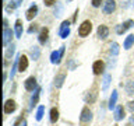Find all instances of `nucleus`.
Here are the masks:
<instances>
[{
  "instance_id": "1",
  "label": "nucleus",
  "mask_w": 134,
  "mask_h": 126,
  "mask_svg": "<svg viewBox=\"0 0 134 126\" xmlns=\"http://www.w3.org/2000/svg\"><path fill=\"white\" fill-rule=\"evenodd\" d=\"M64 50H66L64 45H62L59 50H53L52 55H50V62H52L53 65H59V63L62 62V57H63V55H64Z\"/></svg>"
},
{
  "instance_id": "2",
  "label": "nucleus",
  "mask_w": 134,
  "mask_h": 126,
  "mask_svg": "<svg viewBox=\"0 0 134 126\" xmlns=\"http://www.w3.org/2000/svg\"><path fill=\"white\" fill-rule=\"evenodd\" d=\"M91 120H92V112L90 111L88 107H84L81 111V116H80V122H81L82 126H87V125H90Z\"/></svg>"
},
{
  "instance_id": "3",
  "label": "nucleus",
  "mask_w": 134,
  "mask_h": 126,
  "mask_svg": "<svg viewBox=\"0 0 134 126\" xmlns=\"http://www.w3.org/2000/svg\"><path fill=\"white\" fill-rule=\"evenodd\" d=\"M91 29H92L91 21L85 20L81 25H80V28H78V35H80V36H87V35H90Z\"/></svg>"
},
{
  "instance_id": "4",
  "label": "nucleus",
  "mask_w": 134,
  "mask_h": 126,
  "mask_svg": "<svg viewBox=\"0 0 134 126\" xmlns=\"http://www.w3.org/2000/svg\"><path fill=\"white\" fill-rule=\"evenodd\" d=\"M133 25H134V21L133 20L124 21L123 24H120V25H117V27H116V34H117V35H121V34H124L129 28H131Z\"/></svg>"
},
{
  "instance_id": "5",
  "label": "nucleus",
  "mask_w": 134,
  "mask_h": 126,
  "mask_svg": "<svg viewBox=\"0 0 134 126\" xmlns=\"http://www.w3.org/2000/svg\"><path fill=\"white\" fill-rule=\"evenodd\" d=\"M96 97H98V87L94 86V87H92V90L87 94V97H85V102H87V104H94L95 99H96Z\"/></svg>"
},
{
  "instance_id": "6",
  "label": "nucleus",
  "mask_w": 134,
  "mask_h": 126,
  "mask_svg": "<svg viewBox=\"0 0 134 126\" xmlns=\"http://www.w3.org/2000/svg\"><path fill=\"white\" fill-rule=\"evenodd\" d=\"M24 87H25V90H28V91H34V90H36V78L34 77V76H31V77H28L27 80H25V83H24Z\"/></svg>"
},
{
  "instance_id": "7",
  "label": "nucleus",
  "mask_w": 134,
  "mask_h": 126,
  "mask_svg": "<svg viewBox=\"0 0 134 126\" xmlns=\"http://www.w3.org/2000/svg\"><path fill=\"white\" fill-rule=\"evenodd\" d=\"M70 21H63L62 23V25H60V31H59V34H60V36L64 39V38H67L69 36V34H70Z\"/></svg>"
},
{
  "instance_id": "8",
  "label": "nucleus",
  "mask_w": 134,
  "mask_h": 126,
  "mask_svg": "<svg viewBox=\"0 0 134 126\" xmlns=\"http://www.w3.org/2000/svg\"><path fill=\"white\" fill-rule=\"evenodd\" d=\"M115 10H116V2L115 0H106V2H105V6H103L105 14H112Z\"/></svg>"
},
{
  "instance_id": "9",
  "label": "nucleus",
  "mask_w": 134,
  "mask_h": 126,
  "mask_svg": "<svg viewBox=\"0 0 134 126\" xmlns=\"http://www.w3.org/2000/svg\"><path fill=\"white\" fill-rule=\"evenodd\" d=\"M28 69V57L25 56V55H21L18 57V71L20 73H23Z\"/></svg>"
},
{
  "instance_id": "10",
  "label": "nucleus",
  "mask_w": 134,
  "mask_h": 126,
  "mask_svg": "<svg viewBox=\"0 0 134 126\" xmlns=\"http://www.w3.org/2000/svg\"><path fill=\"white\" fill-rule=\"evenodd\" d=\"M17 108V104L14 99H7L4 102V113H13Z\"/></svg>"
},
{
  "instance_id": "11",
  "label": "nucleus",
  "mask_w": 134,
  "mask_h": 126,
  "mask_svg": "<svg viewBox=\"0 0 134 126\" xmlns=\"http://www.w3.org/2000/svg\"><path fill=\"white\" fill-rule=\"evenodd\" d=\"M92 70H94V74H102L103 70H105V63L102 60H96L94 62V65H92Z\"/></svg>"
},
{
  "instance_id": "12",
  "label": "nucleus",
  "mask_w": 134,
  "mask_h": 126,
  "mask_svg": "<svg viewBox=\"0 0 134 126\" xmlns=\"http://www.w3.org/2000/svg\"><path fill=\"white\" fill-rule=\"evenodd\" d=\"M48 36H49V29L46 28V27H43L41 29V32H39V36H38V39H39V44H42L43 45L46 41H48Z\"/></svg>"
},
{
  "instance_id": "13",
  "label": "nucleus",
  "mask_w": 134,
  "mask_h": 126,
  "mask_svg": "<svg viewBox=\"0 0 134 126\" xmlns=\"http://www.w3.org/2000/svg\"><path fill=\"white\" fill-rule=\"evenodd\" d=\"M108 35H109V28L106 25H99L98 27V36L100 39H106Z\"/></svg>"
},
{
  "instance_id": "14",
  "label": "nucleus",
  "mask_w": 134,
  "mask_h": 126,
  "mask_svg": "<svg viewBox=\"0 0 134 126\" xmlns=\"http://www.w3.org/2000/svg\"><path fill=\"white\" fill-rule=\"evenodd\" d=\"M36 13H38V6H36V4H32V6L28 8L27 15H25V17H27V20H28V21H31L34 17L36 15Z\"/></svg>"
},
{
  "instance_id": "15",
  "label": "nucleus",
  "mask_w": 134,
  "mask_h": 126,
  "mask_svg": "<svg viewBox=\"0 0 134 126\" xmlns=\"http://www.w3.org/2000/svg\"><path fill=\"white\" fill-rule=\"evenodd\" d=\"M11 36H13V31H11V29L10 28H4V31H3V45L4 46L10 42Z\"/></svg>"
},
{
  "instance_id": "16",
  "label": "nucleus",
  "mask_w": 134,
  "mask_h": 126,
  "mask_svg": "<svg viewBox=\"0 0 134 126\" xmlns=\"http://www.w3.org/2000/svg\"><path fill=\"white\" fill-rule=\"evenodd\" d=\"M116 101H117V91L113 90L110 98H109V109H115V107H116Z\"/></svg>"
},
{
  "instance_id": "17",
  "label": "nucleus",
  "mask_w": 134,
  "mask_h": 126,
  "mask_svg": "<svg viewBox=\"0 0 134 126\" xmlns=\"http://www.w3.org/2000/svg\"><path fill=\"white\" fill-rule=\"evenodd\" d=\"M66 78V73H60L56 76V78H54V86H56L57 88H60L63 86V81H64Z\"/></svg>"
},
{
  "instance_id": "18",
  "label": "nucleus",
  "mask_w": 134,
  "mask_h": 126,
  "mask_svg": "<svg viewBox=\"0 0 134 126\" xmlns=\"http://www.w3.org/2000/svg\"><path fill=\"white\" fill-rule=\"evenodd\" d=\"M124 118V108L119 105V107L116 108V112H115V119L116 120H121Z\"/></svg>"
},
{
  "instance_id": "19",
  "label": "nucleus",
  "mask_w": 134,
  "mask_h": 126,
  "mask_svg": "<svg viewBox=\"0 0 134 126\" xmlns=\"http://www.w3.org/2000/svg\"><path fill=\"white\" fill-rule=\"evenodd\" d=\"M39 92H41V87H38L36 90H35V92H34L32 98H31V107L32 108L38 104V99H39Z\"/></svg>"
},
{
  "instance_id": "20",
  "label": "nucleus",
  "mask_w": 134,
  "mask_h": 126,
  "mask_svg": "<svg viewBox=\"0 0 134 126\" xmlns=\"http://www.w3.org/2000/svg\"><path fill=\"white\" fill-rule=\"evenodd\" d=\"M133 44H134V34H130V35L126 38V41H124V49H130L133 46Z\"/></svg>"
},
{
  "instance_id": "21",
  "label": "nucleus",
  "mask_w": 134,
  "mask_h": 126,
  "mask_svg": "<svg viewBox=\"0 0 134 126\" xmlns=\"http://www.w3.org/2000/svg\"><path fill=\"white\" fill-rule=\"evenodd\" d=\"M57 119H59V109L52 108L50 109V122H52V123H56Z\"/></svg>"
},
{
  "instance_id": "22",
  "label": "nucleus",
  "mask_w": 134,
  "mask_h": 126,
  "mask_svg": "<svg viewBox=\"0 0 134 126\" xmlns=\"http://www.w3.org/2000/svg\"><path fill=\"white\" fill-rule=\"evenodd\" d=\"M15 35L17 38H21V35H23V23H21V20L15 21Z\"/></svg>"
},
{
  "instance_id": "23",
  "label": "nucleus",
  "mask_w": 134,
  "mask_h": 126,
  "mask_svg": "<svg viewBox=\"0 0 134 126\" xmlns=\"http://www.w3.org/2000/svg\"><path fill=\"white\" fill-rule=\"evenodd\" d=\"M21 2H23V0H11L10 4H8V6L6 7V11H13L15 7H18V6H20Z\"/></svg>"
},
{
  "instance_id": "24",
  "label": "nucleus",
  "mask_w": 134,
  "mask_h": 126,
  "mask_svg": "<svg viewBox=\"0 0 134 126\" xmlns=\"http://www.w3.org/2000/svg\"><path fill=\"white\" fill-rule=\"evenodd\" d=\"M39 56H41L39 48H38V46H32L31 48V57L34 59V60H36V59H39Z\"/></svg>"
},
{
  "instance_id": "25",
  "label": "nucleus",
  "mask_w": 134,
  "mask_h": 126,
  "mask_svg": "<svg viewBox=\"0 0 134 126\" xmlns=\"http://www.w3.org/2000/svg\"><path fill=\"white\" fill-rule=\"evenodd\" d=\"M126 91H127L129 95H133L134 94V81H133V80H130V81L126 84Z\"/></svg>"
},
{
  "instance_id": "26",
  "label": "nucleus",
  "mask_w": 134,
  "mask_h": 126,
  "mask_svg": "<svg viewBox=\"0 0 134 126\" xmlns=\"http://www.w3.org/2000/svg\"><path fill=\"white\" fill-rule=\"evenodd\" d=\"M110 78H112V76H110V74H105V77H103V86H102V90H103V91H106V90H108L109 83H110Z\"/></svg>"
},
{
  "instance_id": "27",
  "label": "nucleus",
  "mask_w": 134,
  "mask_h": 126,
  "mask_svg": "<svg viewBox=\"0 0 134 126\" xmlns=\"http://www.w3.org/2000/svg\"><path fill=\"white\" fill-rule=\"evenodd\" d=\"M43 112H45V107L43 105H41L39 108H38V111H36V120H41L42 118H43Z\"/></svg>"
},
{
  "instance_id": "28",
  "label": "nucleus",
  "mask_w": 134,
  "mask_h": 126,
  "mask_svg": "<svg viewBox=\"0 0 134 126\" xmlns=\"http://www.w3.org/2000/svg\"><path fill=\"white\" fill-rule=\"evenodd\" d=\"M110 53L113 55V56H116V55L119 53V45H117L116 42H113V44L110 45Z\"/></svg>"
},
{
  "instance_id": "29",
  "label": "nucleus",
  "mask_w": 134,
  "mask_h": 126,
  "mask_svg": "<svg viewBox=\"0 0 134 126\" xmlns=\"http://www.w3.org/2000/svg\"><path fill=\"white\" fill-rule=\"evenodd\" d=\"M14 48H15V46H14V44H11L10 46H8V50H7V55H6V57H7V59L10 57L13 53H14Z\"/></svg>"
},
{
  "instance_id": "30",
  "label": "nucleus",
  "mask_w": 134,
  "mask_h": 126,
  "mask_svg": "<svg viewBox=\"0 0 134 126\" xmlns=\"http://www.w3.org/2000/svg\"><path fill=\"white\" fill-rule=\"evenodd\" d=\"M36 29H38V25H36V24H32L31 27L28 28V32H29V34H32V32H35Z\"/></svg>"
},
{
  "instance_id": "31",
  "label": "nucleus",
  "mask_w": 134,
  "mask_h": 126,
  "mask_svg": "<svg viewBox=\"0 0 134 126\" xmlns=\"http://www.w3.org/2000/svg\"><path fill=\"white\" fill-rule=\"evenodd\" d=\"M102 2H103V0H92V6H94V7H99L100 6V4H102Z\"/></svg>"
},
{
  "instance_id": "32",
  "label": "nucleus",
  "mask_w": 134,
  "mask_h": 126,
  "mask_svg": "<svg viewBox=\"0 0 134 126\" xmlns=\"http://www.w3.org/2000/svg\"><path fill=\"white\" fill-rule=\"evenodd\" d=\"M43 2H45V6H52V4H54V3H56V0H43Z\"/></svg>"
},
{
  "instance_id": "33",
  "label": "nucleus",
  "mask_w": 134,
  "mask_h": 126,
  "mask_svg": "<svg viewBox=\"0 0 134 126\" xmlns=\"http://www.w3.org/2000/svg\"><path fill=\"white\" fill-rule=\"evenodd\" d=\"M127 107H129V109L131 112H134V101H130V102L127 104Z\"/></svg>"
},
{
  "instance_id": "34",
  "label": "nucleus",
  "mask_w": 134,
  "mask_h": 126,
  "mask_svg": "<svg viewBox=\"0 0 134 126\" xmlns=\"http://www.w3.org/2000/svg\"><path fill=\"white\" fill-rule=\"evenodd\" d=\"M130 126H134V115L131 116V119H130Z\"/></svg>"
},
{
  "instance_id": "35",
  "label": "nucleus",
  "mask_w": 134,
  "mask_h": 126,
  "mask_svg": "<svg viewBox=\"0 0 134 126\" xmlns=\"http://www.w3.org/2000/svg\"><path fill=\"white\" fill-rule=\"evenodd\" d=\"M21 126H27V122H25V120H23V123H21Z\"/></svg>"
},
{
  "instance_id": "36",
  "label": "nucleus",
  "mask_w": 134,
  "mask_h": 126,
  "mask_svg": "<svg viewBox=\"0 0 134 126\" xmlns=\"http://www.w3.org/2000/svg\"><path fill=\"white\" fill-rule=\"evenodd\" d=\"M115 126H117V125H115Z\"/></svg>"
}]
</instances>
